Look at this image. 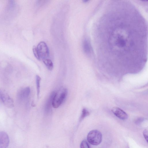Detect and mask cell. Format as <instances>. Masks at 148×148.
<instances>
[{
  "label": "cell",
  "mask_w": 148,
  "mask_h": 148,
  "mask_svg": "<svg viewBox=\"0 0 148 148\" xmlns=\"http://www.w3.org/2000/svg\"><path fill=\"white\" fill-rule=\"evenodd\" d=\"M67 93V89L63 87L56 92L52 102V106L54 108L59 107L65 100Z\"/></svg>",
  "instance_id": "6da1fadb"
},
{
  "label": "cell",
  "mask_w": 148,
  "mask_h": 148,
  "mask_svg": "<svg viewBox=\"0 0 148 148\" xmlns=\"http://www.w3.org/2000/svg\"><path fill=\"white\" fill-rule=\"evenodd\" d=\"M102 135L101 133L97 130L90 131L88 134L87 140L88 142L94 145H99L101 142Z\"/></svg>",
  "instance_id": "7a4b0ae2"
},
{
  "label": "cell",
  "mask_w": 148,
  "mask_h": 148,
  "mask_svg": "<svg viewBox=\"0 0 148 148\" xmlns=\"http://www.w3.org/2000/svg\"><path fill=\"white\" fill-rule=\"evenodd\" d=\"M0 101L6 107L12 108L14 106L12 99L5 90L0 89Z\"/></svg>",
  "instance_id": "3957f363"
},
{
  "label": "cell",
  "mask_w": 148,
  "mask_h": 148,
  "mask_svg": "<svg viewBox=\"0 0 148 148\" xmlns=\"http://www.w3.org/2000/svg\"><path fill=\"white\" fill-rule=\"evenodd\" d=\"M37 50L40 59L42 60L48 58L49 52L48 47L44 42H41L39 43L37 47Z\"/></svg>",
  "instance_id": "277c9868"
},
{
  "label": "cell",
  "mask_w": 148,
  "mask_h": 148,
  "mask_svg": "<svg viewBox=\"0 0 148 148\" xmlns=\"http://www.w3.org/2000/svg\"><path fill=\"white\" fill-rule=\"evenodd\" d=\"M9 138L8 134L3 131H0V148H7L9 143Z\"/></svg>",
  "instance_id": "5b68a950"
},
{
  "label": "cell",
  "mask_w": 148,
  "mask_h": 148,
  "mask_svg": "<svg viewBox=\"0 0 148 148\" xmlns=\"http://www.w3.org/2000/svg\"><path fill=\"white\" fill-rule=\"evenodd\" d=\"M30 91V88L29 87L21 88L18 91L17 93L18 99L21 101L26 100L29 97Z\"/></svg>",
  "instance_id": "8992f818"
},
{
  "label": "cell",
  "mask_w": 148,
  "mask_h": 148,
  "mask_svg": "<svg viewBox=\"0 0 148 148\" xmlns=\"http://www.w3.org/2000/svg\"><path fill=\"white\" fill-rule=\"evenodd\" d=\"M112 111L114 115L121 119L125 120L128 118L127 114L119 108L113 107L112 109Z\"/></svg>",
  "instance_id": "52a82bcc"
},
{
  "label": "cell",
  "mask_w": 148,
  "mask_h": 148,
  "mask_svg": "<svg viewBox=\"0 0 148 148\" xmlns=\"http://www.w3.org/2000/svg\"><path fill=\"white\" fill-rule=\"evenodd\" d=\"M56 92L53 91L51 92L45 103L44 110L46 114L49 113L51 110L52 102Z\"/></svg>",
  "instance_id": "ba28073f"
},
{
  "label": "cell",
  "mask_w": 148,
  "mask_h": 148,
  "mask_svg": "<svg viewBox=\"0 0 148 148\" xmlns=\"http://www.w3.org/2000/svg\"><path fill=\"white\" fill-rule=\"evenodd\" d=\"M83 47L84 51L86 54H90L91 51V46L89 41L87 39H85L83 43Z\"/></svg>",
  "instance_id": "9c48e42d"
},
{
  "label": "cell",
  "mask_w": 148,
  "mask_h": 148,
  "mask_svg": "<svg viewBox=\"0 0 148 148\" xmlns=\"http://www.w3.org/2000/svg\"><path fill=\"white\" fill-rule=\"evenodd\" d=\"M42 61L48 69L52 70L53 68V64L51 60L49 58H46L42 60Z\"/></svg>",
  "instance_id": "30bf717a"
},
{
  "label": "cell",
  "mask_w": 148,
  "mask_h": 148,
  "mask_svg": "<svg viewBox=\"0 0 148 148\" xmlns=\"http://www.w3.org/2000/svg\"><path fill=\"white\" fill-rule=\"evenodd\" d=\"M36 86L37 96L38 98L40 95V83L41 81L40 77L38 75L36 76Z\"/></svg>",
  "instance_id": "8fae6325"
},
{
  "label": "cell",
  "mask_w": 148,
  "mask_h": 148,
  "mask_svg": "<svg viewBox=\"0 0 148 148\" xmlns=\"http://www.w3.org/2000/svg\"><path fill=\"white\" fill-rule=\"evenodd\" d=\"M89 114V112L88 110L85 108H83L80 118V121H82L85 117L88 116Z\"/></svg>",
  "instance_id": "7c38bea8"
},
{
  "label": "cell",
  "mask_w": 148,
  "mask_h": 148,
  "mask_svg": "<svg viewBox=\"0 0 148 148\" xmlns=\"http://www.w3.org/2000/svg\"><path fill=\"white\" fill-rule=\"evenodd\" d=\"M80 148H90L87 142L85 140H83L80 145Z\"/></svg>",
  "instance_id": "4fadbf2b"
},
{
  "label": "cell",
  "mask_w": 148,
  "mask_h": 148,
  "mask_svg": "<svg viewBox=\"0 0 148 148\" xmlns=\"http://www.w3.org/2000/svg\"><path fill=\"white\" fill-rule=\"evenodd\" d=\"M33 51L34 55L36 58L38 60H40V58L38 51L37 50V47L35 46L33 47Z\"/></svg>",
  "instance_id": "5bb4252c"
},
{
  "label": "cell",
  "mask_w": 148,
  "mask_h": 148,
  "mask_svg": "<svg viewBox=\"0 0 148 148\" xmlns=\"http://www.w3.org/2000/svg\"><path fill=\"white\" fill-rule=\"evenodd\" d=\"M144 120V118H140L137 119L135 121V123L138 125H140Z\"/></svg>",
  "instance_id": "9a60e30c"
},
{
  "label": "cell",
  "mask_w": 148,
  "mask_h": 148,
  "mask_svg": "<svg viewBox=\"0 0 148 148\" xmlns=\"http://www.w3.org/2000/svg\"><path fill=\"white\" fill-rule=\"evenodd\" d=\"M148 131L147 130H145L143 132V135L144 137L147 141L148 142Z\"/></svg>",
  "instance_id": "2e32d148"
}]
</instances>
